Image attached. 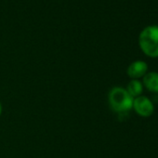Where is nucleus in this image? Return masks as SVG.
<instances>
[{
	"mask_svg": "<svg viewBox=\"0 0 158 158\" xmlns=\"http://www.w3.org/2000/svg\"><path fill=\"white\" fill-rule=\"evenodd\" d=\"M139 45L142 52L151 58L158 57V25H149L139 34Z\"/></svg>",
	"mask_w": 158,
	"mask_h": 158,
	"instance_id": "1",
	"label": "nucleus"
},
{
	"mask_svg": "<svg viewBox=\"0 0 158 158\" xmlns=\"http://www.w3.org/2000/svg\"><path fill=\"white\" fill-rule=\"evenodd\" d=\"M110 107L116 113H127L133 107L134 99L126 89L121 87L113 88L108 95Z\"/></svg>",
	"mask_w": 158,
	"mask_h": 158,
	"instance_id": "2",
	"label": "nucleus"
},
{
	"mask_svg": "<svg viewBox=\"0 0 158 158\" xmlns=\"http://www.w3.org/2000/svg\"><path fill=\"white\" fill-rule=\"evenodd\" d=\"M132 108L139 115L142 117H149L154 112V105L152 102L145 96H139L135 98Z\"/></svg>",
	"mask_w": 158,
	"mask_h": 158,
	"instance_id": "3",
	"label": "nucleus"
},
{
	"mask_svg": "<svg viewBox=\"0 0 158 158\" xmlns=\"http://www.w3.org/2000/svg\"><path fill=\"white\" fill-rule=\"evenodd\" d=\"M148 71V64L143 60H135L127 67V74L132 79L143 77Z\"/></svg>",
	"mask_w": 158,
	"mask_h": 158,
	"instance_id": "4",
	"label": "nucleus"
},
{
	"mask_svg": "<svg viewBox=\"0 0 158 158\" xmlns=\"http://www.w3.org/2000/svg\"><path fill=\"white\" fill-rule=\"evenodd\" d=\"M143 85L149 91L158 93V73H147L143 76Z\"/></svg>",
	"mask_w": 158,
	"mask_h": 158,
	"instance_id": "5",
	"label": "nucleus"
},
{
	"mask_svg": "<svg viewBox=\"0 0 158 158\" xmlns=\"http://www.w3.org/2000/svg\"><path fill=\"white\" fill-rule=\"evenodd\" d=\"M126 89L129 93V95L133 99H135L139 96H141V93L143 91V85L139 79H133L128 83L127 88Z\"/></svg>",
	"mask_w": 158,
	"mask_h": 158,
	"instance_id": "6",
	"label": "nucleus"
},
{
	"mask_svg": "<svg viewBox=\"0 0 158 158\" xmlns=\"http://www.w3.org/2000/svg\"><path fill=\"white\" fill-rule=\"evenodd\" d=\"M1 114H2V105L0 103V116H1Z\"/></svg>",
	"mask_w": 158,
	"mask_h": 158,
	"instance_id": "7",
	"label": "nucleus"
}]
</instances>
